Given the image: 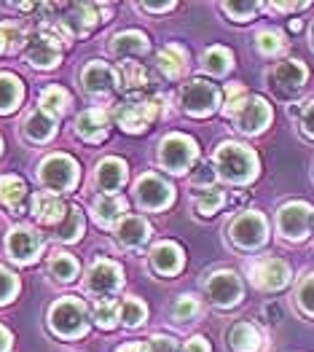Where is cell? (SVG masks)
<instances>
[{"label": "cell", "mask_w": 314, "mask_h": 352, "mask_svg": "<svg viewBox=\"0 0 314 352\" xmlns=\"http://www.w3.org/2000/svg\"><path fill=\"white\" fill-rule=\"evenodd\" d=\"M215 170L229 183H250L258 175V156L247 146L223 143L215 151Z\"/></svg>", "instance_id": "cell-1"}, {"label": "cell", "mask_w": 314, "mask_h": 352, "mask_svg": "<svg viewBox=\"0 0 314 352\" xmlns=\"http://www.w3.org/2000/svg\"><path fill=\"white\" fill-rule=\"evenodd\" d=\"M67 32L59 25H43L38 32H32L25 43V54L32 67L49 70L62 59V46L67 43Z\"/></svg>", "instance_id": "cell-2"}, {"label": "cell", "mask_w": 314, "mask_h": 352, "mask_svg": "<svg viewBox=\"0 0 314 352\" xmlns=\"http://www.w3.org/2000/svg\"><path fill=\"white\" fill-rule=\"evenodd\" d=\"M49 323L59 336H81L86 333V307L78 298H62L52 307Z\"/></svg>", "instance_id": "cell-3"}, {"label": "cell", "mask_w": 314, "mask_h": 352, "mask_svg": "<svg viewBox=\"0 0 314 352\" xmlns=\"http://www.w3.org/2000/svg\"><path fill=\"white\" fill-rule=\"evenodd\" d=\"M156 113H159L156 100H126V102H121V105L115 108L113 116L124 132L140 135V132H145V129L153 124Z\"/></svg>", "instance_id": "cell-4"}, {"label": "cell", "mask_w": 314, "mask_h": 352, "mask_svg": "<svg viewBox=\"0 0 314 352\" xmlns=\"http://www.w3.org/2000/svg\"><path fill=\"white\" fill-rule=\"evenodd\" d=\"M197 159V143L186 135H170L161 140L159 148V162L164 164V170H170L175 175L186 173L191 167V162Z\"/></svg>", "instance_id": "cell-5"}, {"label": "cell", "mask_w": 314, "mask_h": 352, "mask_svg": "<svg viewBox=\"0 0 314 352\" xmlns=\"http://www.w3.org/2000/svg\"><path fill=\"white\" fill-rule=\"evenodd\" d=\"M221 102V91L218 87L207 84V81H191L180 91V105L188 116H210Z\"/></svg>", "instance_id": "cell-6"}, {"label": "cell", "mask_w": 314, "mask_h": 352, "mask_svg": "<svg viewBox=\"0 0 314 352\" xmlns=\"http://www.w3.org/2000/svg\"><path fill=\"white\" fill-rule=\"evenodd\" d=\"M38 175L49 188H54V194L70 191V188H76V180H78V164L65 153H54L41 164Z\"/></svg>", "instance_id": "cell-7"}, {"label": "cell", "mask_w": 314, "mask_h": 352, "mask_svg": "<svg viewBox=\"0 0 314 352\" xmlns=\"http://www.w3.org/2000/svg\"><path fill=\"white\" fill-rule=\"evenodd\" d=\"M312 215L314 210L306 202H290L277 212V226H280V234L285 239H304L312 229Z\"/></svg>", "instance_id": "cell-8"}, {"label": "cell", "mask_w": 314, "mask_h": 352, "mask_svg": "<svg viewBox=\"0 0 314 352\" xmlns=\"http://www.w3.org/2000/svg\"><path fill=\"white\" fill-rule=\"evenodd\" d=\"M5 248H8V256L14 261L30 264L43 253V236L30 226H19V229H11V234L5 239Z\"/></svg>", "instance_id": "cell-9"}, {"label": "cell", "mask_w": 314, "mask_h": 352, "mask_svg": "<svg viewBox=\"0 0 314 352\" xmlns=\"http://www.w3.org/2000/svg\"><path fill=\"white\" fill-rule=\"evenodd\" d=\"M97 22H100L97 6L86 3V6H59L57 22H52V25H59L70 38H78V35H86Z\"/></svg>", "instance_id": "cell-10"}, {"label": "cell", "mask_w": 314, "mask_h": 352, "mask_svg": "<svg viewBox=\"0 0 314 352\" xmlns=\"http://www.w3.org/2000/svg\"><path fill=\"white\" fill-rule=\"evenodd\" d=\"M204 294L210 296L212 304L218 307H234L242 301V283L234 272H215L204 283Z\"/></svg>", "instance_id": "cell-11"}, {"label": "cell", "mask_w": 314, "mask_h": 352, "mask_svg": "<svg viewBox=\"0 0 314 352\" xmlns=\"http://www.w3.org/2000/svg\"><path fill=\"white\" fill-rule=\"evenodd\" d=\"M229 234L242 248H258L266 242V221L260 212H242L239 218H234Z\"/></svg>", "instance_id": "cell-12"}, {"label": "cell", "mask_w": 314, "mask_h": 352, "mask_svg": "<svg viewBox=\"0 0 314 352\" xmlns=\"http://www.w3.org/2000/svg\"><path fill=\"white\" fill-rule=\"evenodd\" d=\"M250 277L263 291H280L290 283V266L280 258H260L250 266Z\"/></svg>", "instance_id": "cell-13"}, {"label": "cell", "mask_w": 314, "mask_h": 352, "mask_svg": "<svg viewBox=\"0 0 314 352\" xmlns=\"http://www.w3.org/2000/svg\"><path fill=\"white\" fill-rule=\"evenodd\" d=\"M309 78V70L301 59H287V62H280L274 70H271V87L277 94H295L298 89L306 84Z\"/></svg>", "instance_id": "cell-14"}, {"label": "cell", "mask_w": 314, "mask_h": 352, "mask_svg": "<svg viewBox=\"0 0 314 352\" xmlns=\"http://www.w3.org/2000/svg\"><path fill=\"white\" fill-rule=\"evenodd\" d=\"M86 288L97 296H111L121 288V266L113 261H94L91 269L86 272Z\"/></svg>", "instance_id": "cell-15"}, {"label": "cell", "mask_w": 314, "mask_h": 352, "mask_svg": "<svg viewBox=\"0 0 314 352\" xmlns=\"http://www.w3.org/2000/svg\"><path fill=\"white\" fill-rule=\"evenodd\" d=\"M175 199V188L164 177L159 175H143L137 183V202L145 210H161V207L172 205Z\"/></svg>", "instance_id": "cell-16"}, {"label": "cell", "mask_w": 314, "mask_h": 352, "mask_svg": "<svg viewBox=\"0 0 314 352\" xmlns=\"http://www.w3.org/2000/svg\"><path fill=\"white\" fill-rule=\"evenodd\" d=\"M234 121H236V129H239V132L256 135V132L269 126V121H271V108H269V102H266L263 97H247L245 108L234 116Z\"/></svg>", "instance_id": "cell-17"}, {"label": "cell", "mask_w": 314, "mask_h": 352, "mask_svg": "<svg viewBox=\"0 0 314 352\" xmlns=\"http://www.w3.org/2000/svg\"><path fill=\"white\" fill-rule=\"evenodd\" d=\"M70 207L65 205V199L54 194V191H41L32 197V215L43 223V226H54V223H62L65 215H67Z\"/></svg>", "instance_id": "cell-18"}, {"label": "cell", "mask_w": 314, "mask_h": 352, "mask_svg": "<svg viewBox=\"0 0 314 352\" xmlns=\"http://www.w3.org/2000/svg\"><path fill=\"white\" fill-rule=\"evenodd\" d=\"M115 84L124 89V94L137 97V94H145L150 89V76H148V70L140 62H129L126 59V62H121L115 67Z\"/></svg>", "instance_id": "cell-19"}, {"label": "cell", "mask_w": 314, "mask_h": 352, "mask_svg": "<svg viewBox=\"0 0 314 352\" xmlns=\"http://www.w3.org/2000/svg\"><path fill=\"white\" fill-rule=\"evenodd\" d=\"M115 236L124 248H140L150 236V223L140 218V215H126L118 226H115Z\"/></svg>", "instance_id": "cell-20"}, {"label": "cell", "mask_w": 314, "mask_h": 352, "mask_svg": "<svg viewBox=\"0 0 314 352\" xmlns=\"http://www.w3.org/2000/svg\"><path fill=\"white\" fill-rule=\"evenodd\" d=\"M183 261H186L183 248L175 245V242H161L150 253V264H153V269L159 274H177L183 269Z\"/></svg>", "instance_id": "cell-21"}, {"label": "cell", "mask_w": 314, "mask_h": 352, "mask_svg": "<svg viewBox=\"0 0 314 352\" xmlns=\"http://www.w3.org/2000/svg\"><path fill=\"white\" fill-rule=\"evenodd\" d=\"M81 84L86 91L91 94H102V91H111L115 84V70L108 67L105 62H89L81 73Z\"/></svg>", "instance_id": "cell-22"}, {"label": "cell", "mask_w": 314, "mask_h": 352, "mask_svg": "<svg viewBox=\"0 0 314 352\" xmlns=\"http://www.w3.org/2000/svg\"><path fill=\"white\" fill-rule=\"evenodd\" d=\"M108 126H111V118L105 111H100V108H94V111H86L78 116L76 121V132H78V138H84L89 143H97V140H102L105 135H108Z\"/></svg>", "instance_id": "cell-23"}, {"label": "cell", "mask_w": 314, "mask_h": 352, "mask_svg": "<svg viewBox=\"0 0 314 352\" xmlns=\"http://www.w3.org/2000/svg\"><path fill=\"white\" fill-rule=\"evenodd\" d=\"M91 212H94V218H97L100 226L111 229V226H118V223L124 221V215H126V202H124L121 197L105 194V197H100V199L94 202Z\"/></svg>", "instance_id": "cell-24"}, {"label": "cell", "mask_w": 314, "mask_h": 352, "mask_svg": "<svg viewBox=\"0 0 314 352\" xmlns=\"http://www.w3.org/2000/svg\"><path fill=\"white\" fill-rule=\"evenodd\" d=\"M186 65H188V54H186V49L183 46H177V43H172L167 49H161L159 54H156V67L164 73V78H180L183 73H186Z\"/></svg>", "instance_id": "cell-25"}, {"label": "cell", "mask_w": 314, "mask_h": 352, "mask_svg": "<svg viewBox=\"0 0 314 352\" xmlns=\"http://www.w3.org/2000/svg\"><path fill=\"white\" fill-rule=\"evenodd\" d=\"M126 183V164L121 159H105L97 164V186L105 194H113Z\"/></svg>", "instance_id": "cell-26"}, {"label": "cell", "mask_w": 314, "mask_h": 352, "mask_svg": "<svg viewBox=\"0 0 314 352\" xmlns=\"http://www.w3.org/2000/svg\"><path fill=\"white\" fill-rule=\"evenodd\" d=\"M148 38H145L143 32H137V30H129V32H115L113 35V43H111V49H113L118 57H140L148 52Z\"/></svg>", "instance_id": "cell-27"}, {"label": "cell", "mask_w": 314, "mask_h": 352, "mask_svg": "<svg viewBox=\"0 0 314 352\" xmlns=\"http://www.w3.org/2000/svg\"><path fill=\"white\" fill-rule=\"evenodd\" d=\"M25 199H27V186L25 180L14 175L0 177V202L8 207L11 212H22L25 210Z\"/></svg>", "instance_id": "cell-28"}, {"label": "cell", "mask_w": 314, "mask_h": 352, "mask_svg": "<svg viewBox=\"0 0 314 352\" xmlns=\"http://www.w3.org/2000/svg\"><path fill=\"white\" fill-rule=\"evenodd\" d=\"M229 347L234 352H258L260 350V333L256 325L236 323L229 328Z\"/></svg>", "instance_id": "cell-29"}, {"label": "cell", "mask_w": 314, "mask_h": 352, "mask_svg": "<svg viewBox=\"0 0 314 352\" xmlns=\"http://www.w3.org/2000/svg\"><path fill=\"white\" fill-rule=\"evenodd\" d=\"M54 129H57V121L54 116H49L46 111H32L25 121V135H27L32 143H46L52 135H54Z\"/></svg>", "instance_id": "cell-30"}, {"label": "cell", "mask_w": 314, "mask_h": 352, "mask_svg": "<svg viewBox=\"0 0 314 352\" xmlns=\"http://www.w3.org/2000/svg\"><path fill=\"white\" fill-rule=\"evenodd\" d=\"M22 81L11 73H0V113H11L22 102Z\"/></svg>", "instance_id": "cell-31"}, {"label": "cell", "mask_w": 314, "mask_h": 352, "mask_svg": "<svg viewBox=\"0 0 314 352\" xmlns=\"http://www.w3.org/2000/svg\"><path fill=\"white\" fill-rule=\"evenodd\" d=\"M145 315H148V307L135 296H126L118 304V323H124L126 328H137L145 320Z\"/></svg>", "instance_id": "cell-32"}, {"label": "cell", "mask_w": 314, "mask_h": 352, "mask_svg": "<svg viewBox=\"0 0 314 352\" xmlns=\"http://www.w3.org/2000/svg\"><path fill=\"white\" fill-rule=\"evenodd\" d=\"M67 108H70V94L62 87H49L41 94V111H46L49 116H62L67 113Z\"/></svg>", "instance_id": "cell-33"}, {"label": "cell", "mask_w": 314, "mask_h": 352, "mask_svg": "<svg viewBox=\"0 0 314 352\" xmlns=\"http://www.w3.org/2000/svg\"><path fill=\"white\" fill-rule=\"evenodd\" d=\"M81 234H84V212L78 207H70L67 215H65V221L59 223L57 239H62V242H76Z\"/></svg>", "instance_id": "cell-34"}, {"label": "cell", "mask_w": 314, "mask_h": 352, "mask_svg": "<svg viewBox=\"0 0 314 352\" xmlns=\"http://www.w3.org/2000/svg\"><path fill=\"white\" fill-rule=\"evenodd\" d=\"M231 62H234V57H231L229 49H223V46H212V49L204 52V70L212 73V76L229 73Z\"/></svg>", "instance_id": "cell-35"}, {"label": "cell", "mask_w": 314, "mask_h": 352, "mask_svg": "<svg viewBox=\"0 0 314 352\" xmlns=\"http://www.w3.org/2000/svg\"><path fill=\"white\" fill-rule=\"evenodd\" d=\"M94 323L100 325V328H105V331H111V328L118 325V304H115L113 298H100L94 304Z\"/></svg>", "instance_id": "cell-36"}, {"label": "cell", "mask_w": 314, "mask_h": 352, "mask_svg": "<svg viewBox=\"0 0 314 352\" xmlns=\"http://www.w3.org/2000/svg\"><path fill=\"white\" fill-rule=\"evenodd\" d=\"M0 43H3V52L14 54V52H19V49L27 43V38H25V32H22L19 25L3 22V25H0Z\"/></svg>", "instance_id": "cell-37"}, {"label": "cell", "mask_w": 314, "mask_h": 352, "mask_svg": "<svg viewBox=\"0 0 314 352\" xmlns=\"http://www.w3.org/2000/svg\"><path fill=\"white\" fill-rule=\"evenodd\" d=\"M256 46L263 57H274V54H280V52L285 49L282 32H277V30H263V32H258Z\"/></svg>", "instance_id": "cell-38"}, {"label": "cell", "mask_w": 314, "mask_h": 352, "mask_svg": "<svg viewBox=\"0 0 314 352\" xmlns=\"http://www.w3.org/2000/svg\"><path fill=\"white\" fill-rule=\"evenodd\" d=\"M247 102V89L242 84H229L226 87V102H223V113L229 118H234Z\"/></svg>", "instance_id": "cell-39"}, {"label": "cell", "mask_w": 314, "mask_h": 352, "mask_svg": "<svg viewBox=\"0 0 314 352\" xmlns=\"http://www.w3.org/2000/svg\"><path fill=\"white\" fill-rule=\"evenodd\" d=\"M49 269H52V274H54L57 280H62V283H70V280H76V274H78L76 258H70V256H65V253L54 256L52 264H49Z\"/></svg>", "instance_id": "cell-40"}, {"label": "cell", "mask_w": 314, "mask_h": 352, "mask_svg": "<svg viewBox=\"0 0 314 352\" xmlns=\"http://www.w3.org/2000/svg\"><path fill=\"white\" fill-rule=\"evenodd\" d=\"M226 202V197H223V191H218V188H210V191H204L197 197V212L201 215H215L221 207Z\"/></svg>", "instance_id": "cell-41"}, {"label": "cell", "mask_w": 314, "mask_h": 352, "mask_svg": "<svg viewBox=\"0 0 314 352\" xmlns=\"http://www.w3.org/2000/svg\"><path fill=\"white\" fill-rule=\"evenodd\" d=\"M172 315L177 323H186V320H194L199 315V301L194 296H180V301L172 307Z\"/></svg>", "instance_id": "cell-42"}, {"label": "cell", "mask_w": 314, "mask_h": 352, "mask_svg": "<svg viewBox=\"0 0 314 352\" xmlns=\"http://www.w3.org/2000/svg\"><path fill=\"white\" fill-rule=\"evenodd\" d=\"M260 3H223V11L234 16L236 22H247L253 14H258Z\"/></svg>", "instance_id": "cell-43"}, {"label": "cell", "mask_w": 314, "mask_h": 352, "mask_svg": "<svg viewBox=\"0 0 314 352\" xmlns=\"http://www.w3.org/2000/svg\"><path fill=\"white\" fill-rule=\"evenodd\" d=\"M19 291V283H16V277L8 272V269H3L0 266V304H5V301H11L14 296Z\"/></svg>", "instance_id": "cell-44"}, {"label": "cell", "mask_w": 314, "mask_h": 352, "mask_svg": "<svg viewBox=\"0 0 314 352\" xmlns=\"http://www.w3.org/2000/svg\"><path fill=\"white\" fill-rule=\"evenodd\" d=\"M298 304H301V309L306 315H314V274L301 283V288H298Z\"/></svg>", "instance_id": "cell-45"}, {"label": "cell", "mask_w": 314, "mask_h": 352, "mask_svg": "<svg viewBox=\"0 0 314 352\" xmlns=\"http://www.w3.org/2000/svg\"><path fill=\"white\" fill-rule=\"evenodd\" d=\"M212 180H215V170H212V164H207V162H199V164L191 170V183H194V186H210V188H212Z\"/></svg>", "instance_id": "cell-46"}, {"label": "cell", "mask_w": 314, "mask_h": 352, "mask_svg": "<svg viewBox=\"0 0 314 352\" xmlns=\"http://www.w3.org/2000/svg\"><path fill=\"white\" fill-rule=\"evenodd\" d=\"M148 347H150V352H180L177 342L172 336H153L148 342Z\"/></svg>", "instance_id": "cell-47"}, {"label": "cell", "mask_w": 314, "mask_h": 352, "mask_svg": "<svg viewBox=\"0 0 314 352\" xmlns=\"http://www.w3.org/2000/svg\"><path fill=\"white\" fill-rule=\"evenodd\" d=\"M301 129H304L309 138H314V100L304 108V113H301Z\"/></svg>", "instance_id": "cell-48"}, {"label": "cell", "mask_w": 314, "mask_h": 352, "mask_svg": "<svg viewBox=\"0 0 314 352\" xmlns=\"http://www.w3.org/2000/svg\"><path fill=\"white\" fill-rule=\"evenodd\" d=\"M183 352H210V344H207L204 336H194V339L186 344V350Z\"/></svg>", "instance_id": "cell-49"}, {"label": "cell", "mask_w": 314, "mask_h": 352, "mask_svg": "<svg viewBox=\"0 0 314 352\" xmlns=\"http://www.w3.org/2000/svg\"><path fill=\"white\" fill-rule=\"evenodd\" d=\"M140 8H143V11H172L175 3H143Z\"/></svg>", "instance_id": "cell-50"}, {"label": "cell", "mask_w": 314, "mask_h": 352, "mask_svg": "<svg viewBox=\"0 0 314 352\" xmlns=\"http://www.w3.org/2000/svg\"><path fill=\"white\" fill-rule=\"evenodd\" d=\"M309 3H274L271 8H277V11H301V8H306Z\"/></svg>", "instance_id": "cell-51"}, {"label": "cell", "mask_w": 314, "mask_h": 352, "mask_svg": "<svg viewBox=\"0 0 314 352\" xmlns=\"http://www.w3.org/2000/svg\"><path fill=\"white\" fill-rule=\"evenodd\" d=\"M8 347H11V333L0 325V352H8Z\"/></svg>", "instance_id": "cell-52"}, {"label": "cell", "mask_w": 314, "mask_h": 352, "mask_svg": "<svg viewBox=\"0 0 314 352\" xmlns=\"http://www.w3.org/2000/svg\"><path fill=\"white\" fill-rule=\"evenodd\" d=\"M115 352H150L148 344H124V347H118Z\"/></svg>", "instance_id": "cell-53"}, {"label": "cell", "mask_w": 314, "mask_h": 352, "mask_svg": "<svg viewBox=\"0 0 314 352\" xmlns=\"http://www.w3.org/2000/svg\"><path fill=\"white\" fill-rule=\"evenodd\" d=\"M266 315L271 318L269 323H277V320H280V307H274V304H269V307H266Z\"/></svg>", "instance_id": "cell-54"}, {"label": "cell", "mask_w": 314, "mask_h": 352, "mask_svg": "<svg viewBox=\"0 0 314 352\" xmlns=\"http://www.w3.org/2000/svg\"><path fill=\"white\" fill-rule=\"evenodd\" d=\"M0 52H3V43H0Z\"/></svg>", "instance_id": "cell-55"}, {"label": "cell", "mask_w": 314, "mask_h": 352, "mask_svg": "<svg viewBox=\"0 0 314 352\" xmlns=\"http://www.w3.org/2000/svg\"><path fill=\"white\" fill-rule=\"evenodd\" d=\"M312 43H314V32H312Z\"/></svg>", "instance_id": "cell-56"}, {"label": "cell", "mask_w": 314, "mask_h": 352, "mask_svg": "<svg viewBox=\"0 0 314 352\" xmlns=\"http://www.w3.org/2000/svg\"><path fill=\"white\" fill-rule=\"evenodd\" d=\"M0 146H3V143H0Z\"/></svg>", "instance_id": "cell-57"}]
</instances>
